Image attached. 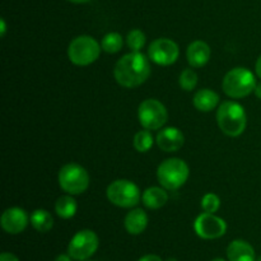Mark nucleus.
Listing matches in <instances>:
<instances>
[{
  "mask_svg": "<svg viewBox=\"0 0 261 261\" xmlns=\"http://www.w3.org/2000/svg\"><path fill=\"white\" fill-rule=\"evenodd\" d=\"M122 45H124V41H122V36L117 32H110L102 38V50L105 53L109 54H116L119 53L122 48Z\"/></svg>",
  "mask_w": 261,
  "mask_h": 261,
  "instance_id": "nucleus-21",
  "label": "nucleus"
},
{
  "mask_svg": "<svg viewBox=\"0 0 261 261\" xmlns=\"http://www.w3.org/2000/svg\"><path fill=\"white\" fill-rule=\"evenodd\" d=\"M142 201L148 209H160L168 201V194L165 188L152 186L143 193Z\"/></svg>",
  "mask_w": 261,
  "mask_h": 261,
  "instance_id": "nucleus-18",
  "label": "nucleus"
},
{
  "mask_svg": "<svg viewBox=\"0 0 261 261\" xmlns=\"http://www.w3.org/2000/svg\"><path fill=\"white\" fill-rule=\"evenodd\" d=\"M153 143H154V139H153V135L150 133V130H140L135 134L134 140H133V144H134V148L139 153H145L148 150H150V148L153 147Z\"/></svg>",
  "mask_w": 261,
  "mask_h": 261,
  "instance_id": "nucleus-22",
  "label": "nucleus"
},
{
  "mask_svg": "<svg viewBox=\"0 0 261 261\" xmlns=\"http://www.w3.org/2000/svg\"><path fill=\"white\" fill-rule=\"evenodd\" d=\"M0 25H2V27H0V35H2V37H4L5 32H7V23H5V20L3 19V18L2 20H0Z\"/></svg>",
  "mask_w": 261,
  "mask_h": 261,
  "instance_id": "nucleus-30",
  "label": "nucleus"
},
{
  "mask_svg": "<svg viewBox=\"0 0 261 261\" xmlns=\"http://www.w3.org/2000/svg\"><path fill=\"white\" fill-rule=\"evenodd\" d=\"M138 119L144 129L158 130L167 122L168 114L162 102L158 99L148 98L139 105Z\"/></svg>",
  "mask_w": 261,
  "mask_h": 261,
  "instance_id": "nucleus-8",
  "label": "nucleus"
},
{
  "mask_svg": "<svg viewBox=\"0 0 261 261\" xmlns=\"http://www.w3.org/2000/svg\"><path fill=\"white\" fill-rule=\"evenodd\" d=\"M255 73H256V75L261 79V55L257 58L256 64H255Z\"/></svg>",
  "mask_w": 261,
  "mask_h": 261,
  "instance_id": "nucleus-28",
  "label": "nucleus"
},
{
  "mask_svg": "<svg viewBox=\"0 0 261 261\" xmlns=\"http://www.w3.org/2000/svg\"><path fill=\"white\" fill-rule=\"evenodd\" d=\"M166 261H177V260H176L175 257H170V259H167Z\"/></svg>",
  "mask_w": 261,
  "mask_h": 261,
  "instance_id": "nucleus-33",
  "label": "nucleus"
},
{
  "mask_svg": "<svg viewBox=\"0 0 261 261\" xmlns=\"http://www.w3.org/2000/svg\"><path fill=\"white\" fill-rule=\"evenodd\" d=\"M190 170L185 161L180 158H168L163 161L157 170L158 182L166 190L175 191L185 185L188 181Z\"/></svg>",
  "mask_w": 261,
  "mask_h": 261,
  "instance_id": "nucleus-4",
  "label": "nucleus"
},
{
  "mask_svg": "<svg viewBox=\"0 0 261 261\" xmlns=\"http://www.w3.org/2000/svg\"><path fill=\"white\" fill-rule=\"evenodd\" d=\"M102 46L92 36H78L68 47V58L74 65L87 66L97 61L101 54Z\"/></svg>",
  "mask_w": 261,
  "mask_h": 261,
  "instance_id": "nucleus-5",
  "label": "nucleus"
},
{
  "mask_svg": "<svg viewBox=\"0 0 261 261\" xmlns=\"http://www.w3.org/2000/svg\"><path fill=\"white\" fill-rule=\"evenodd\" d=\"M59 186L69 195H79L89 188V175L78 163H66L58 175Z\"/></svg>",
  "mask_w": 261,
  "mask_h": 261,
  "instance_id": "nucleus-6",
  "label": "nucleus"
},
{
  "mask_svg": "<svg viewBox=\"0 0 261 261\" xmlns=\"http://www.w3.org/2000/svg\"><path fill=\"white\" fill-rule=\"evenodd\" d=\"M201 208L205 213L216 214V212H218V209L221 208V199L213 193L205 194L201 198Z\"/></svg>",
  "mask_w": 261,
  "mask_h": 261,
  "instance_id": "nucleus-25",
  "label": "nucleus"
},
{
  "mask_svg": "<svg viewBox=\"0 0 261 261\" xmlns=\"http://www.w3.org/2000/svg\"><path fill=\"white\" fill-rule=\"evenodd\" d=\"M212 261H226L224 259H214V260H212Z\"/></svg>",
  "mask_w": 261,
  "mask_h": 261,
  "instance_id": "nucleus-34",
  "label": "nucleus"
},
{
  "mask_svg": "<svg viewBox=\"0 0 261 261\" xmlns=\"http://www.w3.org/2000/svg\"><path fill=\"white\" fill-rule=\"evenodd\" d=\"M256 84V79L251 70L246 68H234L224 75L222 88L228 97L240 99L252 93Z\"/></svg>",
  "mask_w": 261,
  "mask_h": 261,
  "instance_id": "nucleus-3",
  "label": "nucleus"
},
{
  "mask_svg": "<svg viewBox=\"0 0 261 261\" xmlns=\"http://www.w3.org/2000/svg\"><path fill=\"white\" fill-rule=\"evenodd\" d=\"M178 83H180L181 89H184V91H194L196 84H198V74H196L193 69H185V70L181 71L180 78H178Z\"/></svg>",
  "mask_w": 261,
  "mask_h": 261,
  "instance_id": "nucleus-23",
  "label": "nucleus"
},
{
  "mask_svg": "<svg viewBox=\"0 0 261 261\" xmlns=\"http://www.w3.org/2000/svg\"><path fill=\"white\" fill-rule=\"evenodd\" d=\"M150 59L140 51H132L117 60L114 76L120 86L135 88L147 82L150 75Z\"/></svg>",
  "mask_w": 261,
  "mask_h": 261,
  "instance_id": "nucleus-1",
  "label": "nucleus"
},
{
  "mask_svg": "<svg viewBox=\"0 0 261 261\" xmlns=\"http://www.w3.org/2000/svg\"><path fill=\"white\" fill-rule=\"evenodd\" d=\"M217 122L226 135L232 138L240 137L246 129V111L237 102L226 101L217 110Z\"/></svg>",
  "mask_w": 261,
  "mask_h": 261,
  "instance_id": "nucleus-2",
  "label": "nucleus"
},
{
  "mask_svg": "<svg viewBox=\"0 0 261 261\" xmlns=\"http://www.w3.org/2000/svg\"><path fill=\"white\" fill-rule=\"evenodd\" d=\"M212 50L204 41H194L189 45L186 58L191 68H203L211 60Z\"/></svg>",
  "mask_w": 261,
  "mask_h": 261,
  "instance_id": "nucleus-14",
  "label": "nucleus"
},
{
  "mask_svg": "<svg viewBox=\"0 0 261 261\" xmlns=\"http://www.w3.org/2000/svg\"><path fill=\"white\" fill-rule=\"evenodd\" d=\"M254 92H255V96H256L259 99H261V82H260V83L256 84Z\"/></svg>",
  "mask_w": 261,
  "mask_h": 261,
  "instance_id": "nucleus-31",
  "label": "nucleus"
},
{
  "mask_svg": "<svg viewBox=\"0 0 261 261\" xmlns=\"http://www.w3.org/2000/svg\"><path fill=\"white\" fill-rule=\"evenodd\" d=\"M194 229L200 239L216 240L224 236L227 232V223L221 217L213 213H201L194 222Z\"/></svg>",
  "mask_w": 261,
  "mask_h": 261,
  "instance_id": "nucleus-11",
  "label": "nucleus"
},
{
  "mask_svg": "<svg viewBox=\"0 0 261 261\" xmlns=\"http://www.w3.org/2000/svg\"><path fill=\"white\" fill-rule=\"evenodd\" d=\"M107 199L120 208H134L142 200L139 188L133 181L116 180L106 190Z\"/></svg>",
  "mask_w": 261,
  "mask_h": 261,
  "instance_id": "nucleus-7",
  "label": "nucleus"
},
{
  "mask_svg": "<svg viewBox=\"0 0 261 261\" xmlns=\"http://www.w3.org/2000/svg\"><path fill=\"white\" fill-rule=\"evenodd\" d=\"M228 261H255V250L244 240H234L227 247Z\"/></svg>",
  "mask_w": 261,
  "mask_h": 261,
  "instance_id": "nucleus-15",
  "label": "nucleus"
},
{
  "mask_svg": "<svg viewBox=\"0 0 261 261\" xmlns=\"http://www.w3.org/2000/svg\"><path fill=\"white\" fill-rule=\"evenodd\" d=\"M31 218L28 217L27 212L18 206H13V208H8L7 211L3 213L2 216V223L3 229L9 234H18L20 232L24 231L27 228L28 223H30Z\"/></svg>",
  "mask_w": 261,
  "mask_h": 261,
  "instance_id": "nucleus-12",
  "label": "nucleus"
},
{
  "mask_svg": "<svg viewBox=\"0 0 261 261\" xmlns=\"http://www.w3.org/2000/svg\"><path fill=\"white\" fill-rule=\"evenodd\" d=\"M86 261H88V260H86Z\"/></svg>",
  "mask_w": 261,
  "mask_h": 261,
  "instance_id": "nucleus-36",
  "label": "nucleus"
},
{
  "mask_svg": "<svg viewBox=\"0 0 261 261\" xmlns=\"http://www.w3.org/2000/svg\"><path fill=\"white\" fill-rule=\"evenodd\" d=\"M255 261H261V256H259V257H257V259H256V260H255Z\"/></svg>",
  "mask_w": 261,
  "mask_h": 261,
  "instance_id": "nucleus-35",
  "label": "nucleus"
},
{
  "mask_svg": "<svg viewBox=\"0 0 261 261\" xmlns=\"http://www.w3.org/2000/svg\"><path fill=\"white\" fill-rule=\"evenodd\" d=\"M138 261H163L161 259L158 255H153V254H149V255H144L143 257H140Z\"/></svg>",
  "mask_w": 261,
  "mask_h": 261,
  "instance_id": "nucleus-27",
  "label": "nucleus"
},
{
  "mask_svg": "<svg viewBox=\"0 0 261 261\" xmlns=\"http://www.w3.org/2000/svg\"><path fill=\"white\" fill-rule=\"evenodd\" d=\"M125 229L127 231V233L130 234H137L143 233L145 231L148 226V216L143 209H132L129 213L126 214L124 221Z\"/></svg>",
  "mask_w": 261,
  "mask_h": 261,
  "instance_id": "nucleus-16",
  "label": "nucleus"
},
{
  "mask_svg": "<svg viewBox=\"0 0 261 261\" xmlns=\"http://www.w3.org/2000/svg\"><path fill=\"white\" fill-rule=\"evenodd\" d=\"M0 261H19L14 254H10V252H3L0 255Z\"/></svg>",
  "mask_w": 261,
  "mask_h": 261,
  "instance_id": "nucleus-26",
  "label": "nucleus"
},
{
  "mask_svg": "<svg viewBox=\"0 0 261 261\" xmlns=\"http://www.w3.org/2000/svg\"><path fill=\"white\" fill-rule=\"evenodd\" d=\"M148 56L150 61L157 65L168 66L177 61L180 56V48L177 43L170 38H157L150 43L148 48Z\"/></svg>",
  "mask_w": 261,
  "mask_h": 261,
  "instance_id": "nucleus-10",
  "label": "nucleus"
},
{
  "mask_svg": "<svg viewBox=\"0 0 261 261\" xmlns=\"http://www.w3.org/2000/svg\"><path fill=\"white\" fill-rule=\"evenodd\" d=\"M74 259L69 254H61L59 256H56L55 261H73Z\"/></svg>",
  "mask_w": 261,
  "mask_h": 261,
  "instance_id": "nucleus-29",
  "label": "nucleus"
},
{
  "mask_svg": "<svg viewBox=\"0 0 261 261\" xmlns=\"http://www.w3.org/2000/svg\"><path fill=\"white\" fill-rule=\"evenodd\" d=\"M68 2L74 3V4H84V3H88L91 0H68Z\"/></svg>",
  "mask_w": 261,
  "mask_h": 261,
  "instance_id": "nucleus-32",
  "label": "nucleus"
},
{
  "mask_svg": "<svg viewBox=\"0 0 261 261\" xmlns=\"http://www.w3.org/2000/svg\"><path fill=\"white\" fill-rule=\"evenodd\" d=\"M157 145L160 149L165 150V152H177L185 144V137H184L182 132L177 127H165L161 130L155 138Z\"/></svg>",
  "mask_w": 261,
  "mask_h": 261,
  "instance_id": "nucleus-13",
  "label": "nucleus"
},
{
  "mask_svg": "<svg viewBox=\"0 0 261 261\" xmlns=\"http://www.w3.org/2000/svg\"><path fill=\"white\" fill-rule=\"evenodd\" d=\"M31 224L33 228L41 233H46L50 231L54 226V218L45 209H36L31 214Z\"/></svg>",
  "mask_w": 261,
  "mask_h": 261,
  "instance_id": "nucleus-20",
  "label": "nucleus"
},
{
  "mask_svg": "<svg viewBox=\"0 0 261 261\" xmlns=\"http://www.w3.org/2000/svg\"><path fill=\"white\" fill-rule=\"evenodd\" d=\"M99 245L98 236L91 229H82L76 232L70 240L68 246V254L74 260L86 261L94 255Z\"/></svg>",
  "mask_w": 261,
  "mask_h": 261,
  "instance_id": "nucleus-9",
  "label": "nucleus"
},
{
  "mask_svg": "<svg viewBox=\"0 0 261 261\" xmlns=\"http://www.w3.org/2000/svg\"><path fill=\"white\" fill-rule=\"evenodd\" d=\"M127 47L132 51H140L145 45V35L140 30H133L127 33Z\"/></svg>",
  "mask_w": 261,
  "mask_h": 261,
  "instance_id": "nucleus-24",
  "label": "nucleus"
},
{
  "mask_svg": "<svg viewBox=\"0 0 261 261\" xmlns=\"http://www.w3.org/2000/svg\"><path fill=\"white\" fill-rule=\"evenodd\" d=\"M195 109L200 112H211L218 106L219 96L212 89H200L195 93L193 99Z\"/></svg>",
  "mask_w": 261,
  "mask_h": 261,
  "instance_id": "nucleus-17",
  "label": "nucleus"
},
{
  "mask_svg": "<svg viewBox=\"0 0 261 261\" xmlns=\"http://www.w3.org/2000/svg\"><path fill=\"white\" fill-rule=\"evenodd\" d=\"M78 211V204L75 199L71 195H63L56 200L55 203V212L60 218L70 219L75 216Z\"/></svg>",
  "mask_w": 261,
  "mask_h": 261,
  "instance_id": "nucleus-19",
  "label": "nucleus"
}]
</instances>
